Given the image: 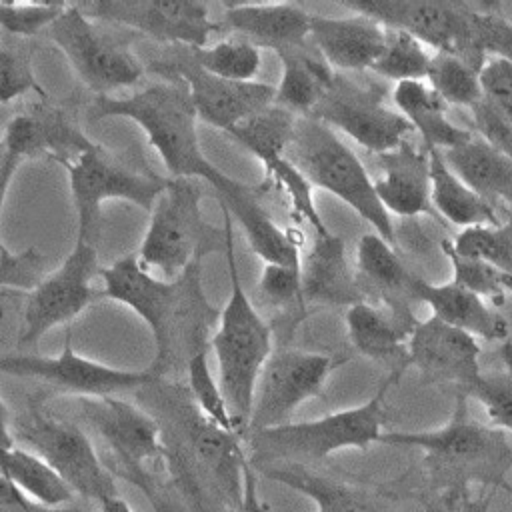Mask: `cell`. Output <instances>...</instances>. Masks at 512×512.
<instances>
[{
  "label": "cell",
  "instance_id": "6da1fadb",
  "mask_svg": "<svg viewBox=\"0 0 512 512\" xmlns=\"http://www.w3.org/2000/svg\"><path fill=\"white\" fill-rule=\"evenodd\" d=\"M100 278L102 294L126 304L150 328L156 344L150 368L162 378L178 356H186L188 362L210 344V330L220 314L202 290L200 262L176 280H162L144 270L136 254H126L102 268Z\"/></svg>",
  "mask_w": 512,
  "mask_h": 512
},
{
  "label": "cell",
  "instance_id": "bcb514c9",
  "mask_svg": "<svg viewBox=\"0 0 512 512\" xmlns=\"http://www.w3.org/2000/svg\"><path fill=\"white\" fill-rule=\"evenodd\" d=\"M44 274L42 254L30 246L22 252H10L0 244V292L2 290H34Z\"/></svg>",
  "mask_w": 512,
  "mask_h": 512
},
{
  "label": "cell",
  "instance_id": "f1b7e54d",
  "mask_svg": "<svg viewBox=\"0 0 512 512\" xmlns=\"http://www.w3.org/2000/svg\"><path fill=\"white\" fill-rule=\"evenodd\" d=\"M392 104L416 130L426 148L440 152L468 142L474 132L456 126L448 118V106L426 80L398 82L392 88Z\"/></svg>",
  "mask_w": 512,
  "mask_h": 512
},
{
  "label": "cell",
  "instance_id": "7dc6e473",
  "mask_svg": "<svg viewBox=\"0 0 512 512\" xmlns=\"http://www.w3.org/2000/svg\"><path fill=\"white\" fill-rule=\"evenodd\" d=\"M482 98L512 122V58L494 54L478 66Z\"/></svg>",
  "mask_w": 512,
  "mask_h": 512
},
{
  "label": "cell",
  "instance_id": "e575fe53",
  "mask_svg": "<svg viewBox=\"0 0 512 512\" xmlns=\"http://www.w3.org/2000/svg\"><path fill=\"white\" fill-rule=\"evenodd\" d=\"M296 118V114L274 102L268 108L238 122L226 134L266 168L286 156Z\"/></svg>",
  "mask_w": 512,
  "mask_h": 512
},
{
  "label": "cell",
  "instance_id": "f35d334b",
  "mask_svg": "<svg viewBox=\"0 0 512 512\" xmlns=\"http://www.w3.org/2000/svg\"><path fill=\"white\" fill-rule=\"evenodd\" d=\"M264 180L266 184H272L276 190H280L288 198L294 216L310 224L316 236L330 232L316 210L314 186L286 156L264 168Z\"/></svg>",
  "mask_w": 512,
  "mask_h": 512
},
{
  "label": "cell",
  "instance_id": "c3c4849f",
  "mask_svg": "<svg viewBox=\"0 0 512 512\" xmlns=\"http://www.w3.org/2000/svg\"><path fill=\"white\" fill-rule=\"evenodd\" d=\"M470 112L476 136L512 160V122L484 98L474 104Z\"/></svg>",
  "mask_w": 512,
  "mask_h": 512
},
{
  "label": "cell",
  "instance_id": "e0dca14e",
  "mask_svg": "<svg viewBox=\"0 0 512 512\" xmlns=\"http://www.w3.org/2000/svg\"><path fill=\"white\" fill-rule=\"evenodd\" d=\"M76 6L96 22L128 28L172 48H202L220 28L208 4L196 0H92Z\"/></svg>",
  "mask_w": 512,
  "mask_h": 512
},
{
  "label": "cell",
  "instance_id": "ac0fdd59",
  "mask_svg": "<svg viewBox=\"0 0 512 512\" xmlns=\"http://www.w3.org/2000/svg\"><path fill=\"white\" fill-rule=\"evenodd\" d=\"M310 116L344 132L356 144L378 156L404 144L412 132L406 118L394 104L384 102L376 86L356 84L338 74Z\"/></svg>",
  "mask_w": 512,
  "mask_h": 512
},
{
  "label": "cell",
  "instance_id": "277c9868",
  "mask_svg": "<svg viewBox=\"0 0 512 512\" xmlns=\"http://www.w3.org/2000/svg\"><path fill=\"white\" fill-rule=\"evenodd\" d=\"M220 210L226 232L224 254L230 274V296L218 316V328L210 336V348L218 366V386L226 400L234 430L244 440L248 434L256 382L274 352L272 330L242 288L232 242V216L226 208L220 206Z\"/></svg>",
  "mask_w": 512,
  "mask_h": 512
},
{
  "label": "cell",
  "instance_id": "8992f818",
  "mask_svg": "<svg viewBox=\"0 0 512 512\" xmlns=\"http://www.w3.org/2000/svg\"><path fill=\"white\" fill-rule=\"evenodd\" d=\"M202 180L170 178L150 210V222L136 252L138 262L162 280L180 278L206 254L226 248L224 226L218 230L202 212Z\"/></svg>",
  "mask_w": 512,
  "mask_h": 512
},
{
  "label": "cell",
  "instance_id": "603a6c76",
  "mask_svg": "<svg viewBox=\"0 0 512 512\" xmlns=\"http://www.w3.org/2000/svg\"><path fill=\"white\" fill-rule=\"evenodd\" d=\"M310 16L296 2H226L224 22L234 32L258 48L276 54L310 42Z\"/></svg>",
  "mask_w": 512,
  "mask_h": 512
},
{
  "label": "cell",
  "instance_id": "74e56055",
  "mask_svg": "<svg viewBox=\"0 0 512 512\" xmlns=\"http://www.w3.org/2000/svg\"><path fill=\"white\" fill-rule=\"evenodd\" d=\"M192 60L206 72L230 82H254L260 70V48L234 36L212 46L188 48Z\"/></svg>",
  "mask_w": 512,
  "mask_h": 512
},
{
  "label": "cell",
  "instance_id": "f546056e",
  "mask_svg": "<svg viewBox=\"0 0 512 512\" xmlns=\"http://www.w3.org/2000/svg\"><path fill=\"white\" fill-rule=\"evenodd\" d=\"M282 76L274 102L296 116H310L336 80V72L310 42L300 48L278 52Z\"/></svg>",
  "mask_w": 512,
  "mask_h": 512
},
{
  "label": "cell",
  "instance_id": "d6986e66",
  "mask_svg": "<svg viewBox=\"0 0 512 512\" xmlns=\"http://www.w3.org/2000/svg\"><path fill=\"white\" fill-rule=\"evenodd\" d=\"M418 370L428 384H452L466 392L480 376V342L430 316L416 322L406 340V368Z\"/></svg>",
  "mask_w": 512,
  "mask_h": 512
},
{
  "label": "cell",
  "instance_id": "cb8c5ba5",
  "mask_svg": "<svg viewBox=\"0 0 512 512\" xmlns=\"http://www.w3.org/2000/svg\"><path fill=\"white\" fill-rule=\"evenodd\" d=\"M304 306H346L366 300L346 258L344 240L332 232L316 236L300 262Z\"/></svg>",
  "mask_w": 512,
  "mask_h": 512
},
{
  "label": "cell",
  "instance_id": "7a4b0ae2",
  "mask_svg": "<svg viewBox=\"0 0 512 512\" xmlns=\"http://www.w3.org/2000/svg\"><path fill=\"white\" fill-rule=\"evenodd\" d=\"M90 120L128 118L136 122L158 152L170 178H194L210 186L216 200L234 194L242 182L212 164L200 146L198 112L180 80H160L130 96H96Z\"/></svg>",
  "mask_w": 512,
  "mask_h": 512
},
{
  "label": "cell",
  "instance_id": "836d02e7",
  "mask_svg": "<svg viewBox=\"0 0 512 512\" xmlns=\"http://www.w3.org/2000/svg\"><path fill=\"white\" fill-rule=\"evenodd\" d=\"M0 474L18 486L32 502L46 508H62L74 500V490L38 454L12 446L0 454Z\"/></svg>",
  "mask_w": 512,
  "mask_h": 512
},
{
  "label": "cell",
  "instance_id": "30bf717a",
  "mask_svg": "<svg viewBox=\"0 0 512 512\" xmlns=\"http://www.w3.org/2000/svg\"><path fill=\"white\" fill-rule=\"evenodd\" d=\"M64 168L68 172L70 194L78 214L76 238L86 242H92L98 234L100 208L106 200H126L150 212L170 182V176L140 170L98 144Z\"/></svg>",
  "mask_w": 512,
  "mask_h": 512
},
{
  "label": "cell",
  "instance_id": "681fc988",
  "mask_svg": "<svg viewBox=\"0 0 512 512\" xmlns=\"http://www.w3.org/2000/svg\"><path fill=\"white\" fill-rule=\"evenodd\" d=\"M0 512H68L66 508H46L32 502L18 486L0 474Z\"/></svg>",
  "mask_w": 512,
  "mask_h": 512
},
{
  "label": "cell",
  "instance_id": "d6a6232c",
  "mask_svg": "<svg viewBox=\"0 0 512 512\" xmlns=\"http://www.w3.org/2000/svg\"><path fill=\"white\" fill-rule=\"evenodd\" d=\"M346 332L350 344L362 356L380 362L402 360L406 364L408 330L376 304L362 300L346 308Z\"/></svg>",
  "mask_w": 512,
  "mask_h": 512
},
{
  "label": "cell",
  "instance_id": "4dcf8cb0",
  "mask_svg": "<svg viewBox=\"0 0 512 512\" xmlns=\"http://www.w3.org/2000/svg\"><path fill=\"white\" fill-rule=\"evenodd\" d=\"M426 150L430 158V198L436 214L462 230L476 226H498L500 220L494 204H490L476 190H472L444 162L440 150Z\"/></svg>",
  "mask_w": 512,
  "mask_h": 512
},
{
  "label": "cell",
  "instance_id": "8d00e7d4",
  "mask_svg": "<svg viewBox=\"0 0 512 512\" xmlns=\"http://www.w3.org/2000/svg\"><path fill=\"white\" fill-rule=\"evenodd\" d=\"M426 82L446 106L472 108L482 100L478 66L452 52H432Z\"/></svg>",
  "mask_w": 512,
  "mask_h": 512
},
{
  "label": "cell",
  "instance_id": "7402d4cb",
  "mask_svg": "<svg viewBox=\"0 0 512 512\" xmlns=\"http://www.w3.org/2000/svg\"><path fill=\"white\" fill-rule=\"evenodd\" d=\"M386 26L354 14L352 16H310V42L332 70H370L382 50Z\"/></svg>",
  "mask_w": 512,
  "mask_h": 512
},
{
  "label": "cell",
  "instance_id": "83f0119b",
  "mask_svg": "<svg viewBox=\"0 0 512 512\" xmlns=\"http://www.w3.org/2000/svg\"><path fill=\"white\" fill-rule=\"evenodd\" d=\"M260 188L244 184L232 198L218 202L242 226L250 250L264 264L300 268V242L292 230L280 228L260 204Z\"/></svg>",
  "mask_w": 512,
  "mask_h": 512
},
{
  "label": "cell",
  "instance_id": "60d3db41",
  "mask_svg": "<svg viewBox=\"0 0 512 512\" xmlns=\"http://www.w3.org/2000/svg\"><path fill=\"white\" fill-rule=\"evenodd\" d=\"M186 378H188V394L198 406V410L216 426L234 432V424L226 406V400L222 396V390L218 386V380H214L212 370L208 366V354L206 350L196 352L186 362Z\"/></svg>",
  "mask_w": 512,
  "mask_h": 512
},
{
  "label": "cell",
  "instance_id": "ba28073f",
  "mask_svg": "<svg viewBox=\"0 0 512 512\" xmlns=\"http://www.w3.org/2000/svg\"><path fill=\"white\" fill-rule=\"evenodd\" d=\"M12 436L48 462L76 496L102 504L120 494L116 474L104 466L90 436L76 422L30 402L12 422Z\"/></svg>",
  "mask_w": 512,
  "mask_h": 512
},
{
  "label": "cell",
  "instance_id": "db71d44e",
  "mask_svg": "<svg viewBox=\"0 0 512 512\" xmlns=\"http://www.w3.org/2000/svg\"><path fill=\"white\" fill-rule=\"evenodd\" d=\"M100 506V512H134L132 506L118 494V496H112L108 500H104Z\"/></svg>",
  "mask_w": 512,
  "mask_h": 512
},
{
  "label": "cell",
  "instance_id": "f5cc1de1",
  "mask_svg": "<svg viewBox=\"0 0 512 512\" xmlns=\"http://www.w3.org/2000/svg\"><path fill=\"white\" fill-rule=\"evenodd\" d=\"M14 446V436H12V418L10 410L0 398V454L10 450Z\"/></svg>",
  "mask_w": 512,
  "mask_h": 512
},
{
  "label": "cell",
  "instance_id": "7bdbcfd3",
  "mask_svg": "<svg viewBox=\"0 0 512 512\" xmlns=\"http://www.w3.org/2000/svg\"><path fill=\"white\" fill-rule=\"evenodd\" d=\"M66 6L64 2H0V28L12 38H30L48 30Z\"/></svg>",
  "mask_w": 512,
  "mask_h": 512
},
{
  "label": "cell",
  "instance_id": "8fae6325",
  "mask_svg": "<svg viewBox=\"0 0 512 512\" xmlns=\"http://www.w3.org/2000/svg\"><path fill=\"white\" fill-rule=\"evenodd\" d=\"M78 410L112 452L120 474L152 498V466L168 468L160 422L138 404L116 396L78 398Z\"/></svg>",
  "mask_w": 512,
  "mask_h": 512
},
{
  "label": "cell",
  "instance_id": "5bb4252c",
  "mask_svg": "<svg viewBox=\"0 0 512 512\" xmlns=\"http://www.w3.org/2000/svg\"><path fill=\"white\" fill-rule=\"evenodd\" d=\"M148 70L164 80H180L190 92L198 120L222 132L268 108L276 96V86L268 82H230L202 70L188 48L180 46L150 60Z\"/></svg>",
  "mask_w": 512,
  "mask_h": 512
},
{
  "label": "cell",
  "instance_id": "1f68e13d",
  "mask_svg": "<svg viewBox=\"0 0 512 512\" xmlns=\"http://www.w3.org/2000/svg\"><path fill=\"white\" fill-rule=\"evenodd\" d=\"M444 162L482 198L512 206V160L488 146L476 134L450 150L440 152Z\"/></svg>",
  "mask_w": 512,
  "mask_h": 512
},
{
  "label": "cell",
  "instance_id": "4316f807",
  "mask_svg": "<svg viewBox=\"0 0 512 512\" xmlns=\"http://www.w3.org/2000/svg\"><path fill=\"white\" fill-rule=\"evenodd\" d=\"M262 476L314 502L316 512H396L392 502L368 488L316 474L304 466H266Z\"/></svg>",
  "mask_w": 512,
  "mask_h": 512
},
{
  "label": "cell",
  "instance_id": "ffe728a7",
  "mask_svg": "<svg viewBox=\"0 0 512 512\" xmlns=\"http://www.w3.org/2000/svg\"><path fill=\"white\" fill-rule=\"evenodd\" d=\"M0 142L20 162L50 158L62 166L94 146L76 120L54 106L46 94L6 124Z\"/></svg>",
  "mask_w": 512,
  "mask_h": 512
},
{
  "label": "cell",
  "instance_id": "2e32d148",
  "mask_svg": "<svg viewBox=\"0 0 512 512\" xmlns=\"http://www.w3.org/2000/svg\"><path fill=\"white\" fill-rule=\"evenodd\" d=\"M338 364L332 356L318 352L288 348L272 352L256 382L248 434L288 424L304 402L322 394Z\"/></svg>",
  "mask_w": 512,
  "mask_h": 512
},
{
  "label": "cell",
  "instance_id": "484cf974",
  "mask_svg": "<svg viewBox=\"0 0 512 512\" xmlns=\"http://www.w3.org/2000/svg\"><path fill=\"white\" fill-rule=\"evenodd\" d=\"M416 298L432 308V316L476 340H506L510 326L502 314L490 308L482 296L456 284H430L416 278Z\"/></svg>",
  "mask_w": 512,
  "mask_h": 512
},
{
  "label": "cell",
  "instance_id": "ab89813d",
  "mask_svg": "<svg viewBox=\"0 0 512 512\" xmlns=\"http://www.w3.org/2000/svg\"><path fill=\"white\" fill-rule=\"evenodd\" d=\"M442 252L452 264L454 276L452 282L476 292L478 296H490L494 300H502L504 292H512V274L472 256L458 254L450 240H442Z\"/></svg>",
  "mask_w": 512,
  "mask_h": 512
},
{
  "label": "cell",
  "instance_id": "ee69618b",
  "mask_svg": "<svg viewBox=\"0 0 512 512\" xmlns=\"http://www.w3.org/2000/svg\"><path fill=\"white\" fill-rule=\"evenodd\" d=\"M464 396L482 404L490 426L512 432V372L482 374Z\"/></svg>",
  "mask_w": 512,
  "mask_h": 512
},
{
  "label": "cell",
  "instance_id": "11a10c76",
  "mask_svg": "<svg viewBox=\"0 0 512 512\" xmlns=\"http://www.w3.org/2000/svg\"><path fill=\"white\" fill-rule=\"evenodd\" d=\"M504 490H506V492H508V494H510V496H512V486H510V484H508V486H506V488H504Z\"/></svg>",
  "mask_w": 512,
  "mask_h": 512
},
{
  "label": "cell",
  "instance_id": "5b68a950",
  "mask_svg": "<svg viewBox=\"0 0 512 512\" xmlns=\"http://www.w3.org/2000/svg\"><path fill=\"white\" fill-rule=\"evenodd\" d=\"M406 366H396L380 382L378 390L366 402L330 412L326 416L288 422L282 426L252 432L244 438L248 446V460L252 468L278 466L290 462L302 466L306 462H320L342 450H368L382 436L384 400L390 388L400 380Z\"/></svg>",
  "mask_w": 512,
  "mask_h": 512
},
{
  "label": "cell",
  "instance_id": "d590c367",
  "mask_svg": "<svg viewBox=\"0 0 512 512\" xmlns=\"http://www.w3.org/2000/svg\"><path fill=\"white\" fill-rule=\"evenodd\" d=\"M430 60L432 52L418 38L396 28H386L382 50L370 70L394 84L426 80Z\"/></svg>",
  "mask_w": 512,
  "mask_h": 512
},
{
  "label": "cell",
  "instance_id": "52a82bcc",
  "mask_svg": "<svg viewBox=\"0 0 512 512\" xmlns=\"http://www.w3.org/2000/svg\"><path fill=\"white\" fill-rule=\"evenodd\" d=\"M286 158L314 188L342 200L378 236L394 244V226L376 196L374 178L334 128L312 116H298Z\"/></svg>",
  "mask_w": 512,
  "mask_h": 512
},
{
  "label": "cell",
  "instance_id": "44dd1931",
  "mask_svg": "<svg viewBox=\"0 0 512 512\" xmlns=\"http://www.w3.org/2000/svg\"><path fill=\"white\" fill-rule=\"evenodd\" d=\"M356 278L362 292L368 288V294L386 304L394 320L410 334L416 324L410 312V300L416 298V276L404 268L392 244L376 232L362 234L358 240Z\"/></svg>",
  "mask_w": 512,
  "mask_h": 512
},
{
  "label": "cell",
  "instance_id": "4fadbf2b",
  "mask_svg": "<svg viewBox=\"0 0 512 512\" xmlns=\"http://www.w3.org/2000/svg\"><path fill=\"white\" fill-rule=\"evenodd\" d=\"M0 374L36 378L62 392L76 394L78 398L116 396L162 382V376L150 366L144 370H126L80 356L72 348L70 332H66L64 348L56 356L2 354Z\"/></svg>",
  "mask_w": 512,
  "mask_h": 512
},
{
  "label": "cell",
  "instance_id": "7c38bea8",
  "mask_svg": "<svg viewBox=\"0 0 512 512\" xmlns=\"http://www.w3.org/2000/svg\"><path fill=\"white\" fill-rule=\"evenodd\" d=\"M354 14L368 16L386 28L412 34L434 52H452L464 58V50L480 48L490 28L468 6L440 0H346ZM466 60V58H464Z\"/></svg>",
  "mask_w": 512,
  "mask_h": 512
},
{
  "label": "cell",
  "instance_id": "b9f144b4",
  "mask_svg": "<svg viewBox=\"0 0 512 512\" xmlns=\"http://www.w3.org/2000/svg\"><path fill=\"white\" fill-rule=\"evenodd\" d=\"M28 92L44 94L32 70L30 46L8 36L0 44V104H8Z\"/></svg>",
  "mask_w": 512,
  "mask_h": 512
},
{
  "label": "cell",
  "instance_id": "9a60e30c",
  "mask_svg": "<svg viewBox=\"0 0 512 512\" xmlns=\"http://www.w3.org/2000/svg\"><path fill=\"white\" fill-rule=\"evenodd\" d=\"M96 276H100V268L94 244L76 238L74 248L58 270L42 278V282L28 292L18 346H32L48 330L70 324L82 314L96 298V288L92 286Z\"/></svg>",
  "mask_w": 512,
  "mask_h": 512
},
{
  "label": "cell",
  "instance_id": "f907efd6",
  "mask_svg": "<svg viewBox=\"0 0 512 512\" xmlns=\"http://www.w3.org/2000/svg\"><path fill=\"white\" fill-rule=\"evenodd\" d=\"M20 160H16L0 142V216H2V208L8 196V188L12 182V176L16 174V170L20 168Z\"/></svg>",
  "mask_w": 512,
  "mask_h": 512
},
{
  "label": "cell",
  "instance_id": "3957f363",
  "mask_svg": "<svg viewBox=\"0 0 512 512\" xmlns=\"http://www.w3.org/2000/svg\"><path fill=\"white\" fill-rule=\"evenodd\" d=\"M468 396L456 394L448 422L432 430L382 432L378 444L422 452L430 486L444 496H466L472 484L506 488L512 472V446L506 432L476 422L468 412Z\"/></svg>",
  "mask_w": 512,
  "mask_h": 512
},
{
  "label": "cell",
  "instance_id": "d4e9b609",
  "mask_svg": "<svg viewBox=\"0 0 512 512\" xmlns=\"http://www.w3.org/2000/svg\"><path fill=\"white\" fill-rule=\"evenodd\" d=\"M380 174L374 188L388 214L412 218L434 216L430 198V158L426 148H416L408 140L398 148L380 154Z\"/></svg>",
  "mask_w": 512,
  "mask_h": 512
},
{
  "label": "cell",
  "instance_id": "816d5d0a",
  "mask_svg": "<svg viewBox=\"0 0 512 512\" xmlns=\"http://www.w3.org/2000/svg\"><path fill=\"white\" fill-rule=\"evenodd\" d=\"M240 512H268L266 504L260 500L258 496V484H256V476L254 470L248 474L246 484H244V494L240 500Z\"/></svg>",
  "mask_w": 512,
  "mask_h": 512
},
{
  "label": "cell",
  "instance_id": "9c48e42d",
  "mask_svg": "<svg viewBox=\"0 0 512 512\" xmlns=\"http://www.w3.org/2000/svg\"><path fill=\"white\" fill-rule=\"evenodd\" d=\"M82 84L96 96L134 86L144 76V64L130 50V38L106 30L76 4H68L46 30Z\"/></svg>",
  "mask_w": 512,
  "mask_h": 512
},
{
  "label": "cell",
  "instance_id": "f6af8a7d",
  "mask_svg": "<svg viewBox=\"0 0 512 512\" xmlns=\"http://www.w3.org/2000/svg\"><path fill=\"white\" fill-rule=\"evenodd\" d=\"M256 292L260 300L268 306L282 310H298V314L306 312V306L302 302L300 268L264 264L256 284Z\"/></svg>",
  "mask_w": 512,
  "mask_h": 512
}]
</instances>
